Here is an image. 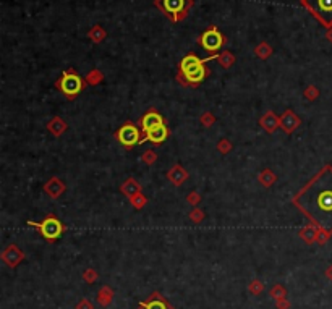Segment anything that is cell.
<instances>
[{
  "instance_id": "6da1fadb",
  "label": "cell",
  "mask_w": 332,
  "mask_h": 309,
  "mask_svg": "<svg viewBox=\"0 0 332 309\" xmlns=\"http://www.w3.org/2000/svg\"><path fill=\"white\" fill-rule=\"evenodd\" d=\"M293 202L321 228L332 231V167H324Z\"/></svg>"
},
{
  "instance_id": "7a4b0ae2",
  "label": "cell",
  "mask_w": 332,
  "mask_h": 309,
  "mask_svg": "<svg viewBox=\"0 0 332 309\" xmlns=\"http://www.w3.org/2000/svg\"><path fill=\"white\" fill-rule=\"evenodd\" d=\"M214 59H219V54H213L208 59H199L195 54L185 55L179 65L180 81L188 86H198L199 83H203L209 75V68L206 66V64Z\"/></svg>"
},
{
  "instance_id": "3957f363",
  "label": "cell",
  "mask_w": 332,
  "mask_h": 309,
  "mask_svg": "<svg viewBox=\"0 0 332 309\" xmlns=\"http://www.w3.org/2000/svg\"><path fill=\"white\" fill-rule=\"evenodd\" d=\"M156 7L172 21H180L186 18L193 0H156Z\"/></svg>"
},
{
  "instance_id": "277c9868",
  "label": "cell",
  "mask_w": 332,
  "mask_h": 309,
  "mask_svg": "<svg viewBox=\"0 0 332 309\" xmlns=\"http://www.w3.org/2000/svg\"><path fill=\"white\" fill-rule=\"evenodd\" d=\"M300 3L326 28H332V0H300Z\"/></svg>"
},
{
  "instance_id": "5b68a950",
  "label": "cell",
  "mask_w": 332,
  "mask_h": 309,
  "mask_svg": "<svg viewBox=\"0 0 332 309\" xmlns=\"http://www.w3.org/2000/svg\"><path fill=\"white\" fill-rule=\"evenodd\" d=\"M198 42L204 50L211 52V54H217V52L222 49V46L227 42V39H225V36L217 30V28L211 26L209 30H206L203 34L199 36Z\"/></svg>"
},
{
  "instance_id": "8992f818",
  "label": "cell",
  "mask_w": 332,
  "mask_h": 309,
  "mask_svg": "<svg viewBox=\"0 0 332 309\" xmlns=\"http://www.w3.org/2000/svg\"><path fill=\"white\" fill-rule=\"evenodd\" d=\"M31 227H36L37 230L41 231V235L47 240H57L64 231V225L60 224L59 219L55 217H47V219L41 220V222H30Z\"/></svg>"
},
{
  "instance_id": "52a82bcc",
  "label": "cell",
  "mask_w": 332,
  "mask_h": 309,
  "mask_svg": "<svg viewBox=\"0 0 332 309\" xmlns=\"http://www.w3.org/2000/svg\"><path fill=\"white\" fill-rule=\"evenodd\" d=\"M57 86H59V89L62 91V93H64L65 96H68V98L71 99V98H75L81 89H83L84 83L78 75L73 73L71 70H68L64 73V76H62L60 81L57 83Z\"/></svg>"
},
{
  "instance_id": "ba28073f",
  "label": "cell",
  "mask_w": 332,
  "mask_h": 309,
  "mask_svg": "<svg viewBox=\"0 0 332 309\" xmlns=\"http://www.w3.org/2000/svg\"><path fill=\"white\" fill-rule=\"evenodd\" d=\"M117 139L125 147H132L134 144L141 143V130L132 123H127L117 131Z\"/></svg>"
},
{
  "instance_id": "9c48e42d",
  "label": "cell",
  "mask_w": 332,
  "mask_h": 309,
  "mask_svg": "<svg viewBox=\"0 0 332 309\" xmlns=\"http://www.w3.org/2000/svg\"><path fill=\"white\" fill-rule=\"evenodd\" d=\"M161 125H164V120L161 117V114L154 112V110L148 112L146 115H143V118L139 120V127H141L143 133L151 131V130H154L156 127H161Z\"/></svg>"
},
{
  "instance_id": "30bf717a",
  "label": "cell",
  "mask_w": 332,
  "mask_h": 309,
  "mask_svg": "<svg viewBox=\"0 0 332 309\" xmlns=\"http://www.w3.org/2000/svg\"><path fill=\"white\" fill-rule=\"evenodd\" d=\"M167 138H169V128H167L166 125H161V127H156L154 130H151V131H148L146 136L141 138V143L139 144H143L146 141L152 143V144H161L166 141Z\"/></svg>"
},
{
  "instance_id": "8fae6325",
  "label": "cell",
  "mask_w": 332,
  "mask_h": 309,
  "mask_svg": "<svg viewBox=\"0 0 332 309\" xmlns=\"http://www.w3.org/2000/svg\"><path fill=\"white\" fill-rule=\"evenodd\" d=\"M89 37L94 42H99V41H102L104 37H105V31L100 26H94V30L89 31Z\"/></svg>"
},
{
  "instance_id": "7c38bea8",
  "label": "cell",
  "mask_w": 332,
  "mask_h": 309,
  "mask_svg": "<svg viewBox=\"0 0 332 309\" xmlns=\"http://www.w3.org/2000/svg\"><path fill=\"white\" fill-rule=\"evenodd\" d=\"M141 308L144 309H167L166 303L161 301V299H152L149 303H141Z\"/></svg>"
},
{
  "instance_id": "4fadbf2b",
  "label": "cell",
  "mask_w": 332,
  "mask_h": 309,
  "mask_svg": "<svg viewBox=\"0 0 332 309\" xmlns=\"http://www.w3.org/2000/svg\"><path fill=\"white\" fill-rule=\"evenodd\" d=\"M219 60H222L224 66H230V64H232V62H233L235 59L232 57V54H230V52L225 50L224 54H220V55H219Z\"/></svg>"
},
{
  "instance_id": "5bb4252c",
  "label": "cell",
  "mask_w": 332,
  "mask_h": 309,
  "mask_svg": "<svg viewBox=\"0 0 332 309\" xmlns=\"http://www.w3.org/2000/svg\"><path fill=\"white\" fill-rule=\"evenodd\" d=\"M256 54L261 55V57H267L269 54H271V49H269L266 44H263V46L256 47Z\"/></svg>"
},
{
  "instance_id": "9a60e30c",
  "label": "cell",
  "mask_w": 332,
  "mask_h": 309,
  "mask_svg": "<svg viewBox=\"0 0 332 309\" xmlns=\"http://www.w3.org/2000/svg\"><path fill=\"white\" fill-rule=\"evenodd\" d=\"M327 37H329L331 42H332V28H329V33H327Z\"/></svg>"
}]
</instances>
